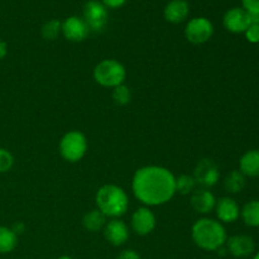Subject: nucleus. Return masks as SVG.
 Masks as SVG:
<instances>
[{
  "mask_svg": "<svg viewBox=\"0 0 259 259\" xmlns=\"http://www.w3.org/2000/svg\"><path fill=\"white\" fill-rule=\"evenodd\" d=\"M10 229H12L13 232L15 233V234L19 235V234H22L23 232H24V230H25V227H24V224H23V223L18 222V223H15V224L13 225V227L10 228Z\"/></svg>",
  "mask_w": 259,
  "mask_h": 259,
  "instance_id": "30",
  "label": "nucleus"
},
{
  "mask_svg": "<svg viewBox=\"0 0 259 259\" xmlns=\"http://www.w3.org/2000/svg\"><path fill=\"white\" fill-rule=\"evenodd\" d=\"M253 259H259V252L257 253V254L254 255V257H253Z\"/></svg>",
  "mask_w": 259,
  "mask_h": 259,
  "instance_id": "33",
  "label": "nucleus"
},
{
  "mask_svg": "<svg viewBox=\"0 0 259 259\" xmlns=\"http://www.w3.org/2000/svg\"><path fill=\"white\" fill-rule=\"evenodd\" d=\"M113 100L116 105L119 106H125L131 103L132 100V93L129 90L128 86L119 85L113 89Z\"/></svg>",
  "mask_w": 259,
  "mask_h": 259,
  "instance_id": "24",
  "label": "nucleus"
},
{
  "mask_svg": "<svg viewBox=\"0 0 259 259\" xmlns=\"http://www.w3.org/2000/svg\"><path fill=\"white\" fill-rule=\"evenodd\" d=\"M18 244V235L8 227H0V254L13 252Z\"/></svg>",
  "mask_w": 259,
  "mask_h": 259,
  "instance_id": "20",
  "label": "nucleus"
},
{
  "mask_svg": "<svg viewBox=\"0 0 259 259\" xmlns=\"http://www.w3.org/2000/svg\"><path fill=\"white\" fill-rule=\"evenodd\" d=\"M116 259H142V258H141V255L136 252V250L125 249L118 255V258Z\"/></svg>",
  "mask_w": 259,
  "mask_h": 259,
  "instance_id": "29",
  "label": "nucleus"
},
{
  "mask_svg": "<svg viewBox=\"0 0 259 259\" xmlns=\"http://www.w3.org/2000/svg\"><path fill=\"white\" fill-rule=\"evenodd\" d=\"M239 171L245 177H259V149L248 151L239 161Z\"/></svg>",
  "mask_w": 259,
  "mask_h": 259,
  "instance_id": "17",
  "label": "nucleus"
},
{
  "mask_svg": "<svg viewBox=\"0 0 259 259\" xmlns=\"http://www.w3.org/2000/svg\"><path fill=\"white\" fill-rule=\"evenodd\" d=\"M194 179L196 180V184L202 186L204 189H209V187L215 186L219 181V168L217 164L211 161V159H201L197 163L196 168L194 172Z\"/></svg>",
  "mask_w": 259,
  "mask_h": 259,
  "instance_id": "10",
  "label": "nucleus"
},
{
  "mask_svg": "<svg viewBox=\"0 0 259 259\" xmlns=\"http://www.w3.org/2000/svg\"><path fill=\"white\" fill-rule=\"evenodd\" d=\"M215 212L220 223H234L239 219L240 217V207L238 202L232 197H222L217 200L215 205Z\"/></svg>",
  "mask_w": 259,
  "mask_h": 259,
  "instance_id": "14",
  "label": "nucleus"
},
{
  "mask_svg": "<svg viewBox=\"0 0 259 259\" xmlns=\"http://www.w3.org/2000/svg\"><path fill=\"white\" fill-rule=\"evenodd\" d=\"M223 24L225 29L230 33H244L247 28L252 24L250 14L243 8H232L223 17Z\"/></svg>",
  "mask_w": 259,
  "mask_h": 259,
  "instance_id": "8",
  "label": "nucleus"
},
{
  "mask_svg": "<svg viewBox=\"0 0 259 259\" xmlns=\"http://www.w3.org/2000/svg\"><path fill=\"white\" fill-rule=\"evenodd\" d=\"M132 190L143 205L159 206L167 204L176 194V177L164 167H142L134 174Z\"/></svg>",
  "mask_w": 259,
  "mask_h": 259,
  "instance_id": "1",
  "label": "nucleus"
},
{
  "mask_svg": "<svg viewBox=\"0 0 259 259\" xmlns=\"http://www.w3.org/2000/svg\"><path fill=\"white\" fill-rule=\"evenodd\" d=\"M157 220L148 207H139L132 215V229L141 237L151 234L156 229Z\"/></svg>",
  "mask_w": 259,
  "mask_h": 259,
  "instance_id": "11",
  "label": "nucleus"
},
{
  "mask_svg": "<svg viewBox=\"0 0 259 259\" xmlns=\"http://www.w3.org/2000/svg\"><path fill=\"white\" fill-rule=\"evenodd\" d=\"M98 209L106 218L118 219L123 217L129 207L126 192L116 185H104L96 192L95 197Z\"/></svg>",
  "mask_w": 259,
  "mask_h": 259,
  "instance_id": "3",
  "label": "nucleus"
},
{
  "mask_svg": "<svg viewBox=\"0 0 259 259\" xmlns=\"http://www.w3.org/2000/svg\"><path fill=\"white\" fill-rule=\"evenodd\" d=\"M240 217L248 227L259 228V200L247 202L240 210Z\"/></svg>",
  "mask_w": 259,
  "mask_h": 259,
  "instance_id": "19",
  "label": "nucleus"
},
{
  "mask_svg": "<svg viewBox=\"0 0 259 259\" xmlns=\"http://www.w3.org/2000/svg\"><path fill=\"white\" fill-rule=\"evenodd\" d=\"M214 34V25L205 17L192 18L185 27V37L192 45H204Z\"/></svg>",
  "mask_w": 259,
  "mask_h": 259,
  "instance_id": "6",
  "label": "nucleus"
},
{
  "mask_svg": "<svg viewBox=\"0 0 259 259\" xmlns=\"http://www.w3.org/2000/svg\"><path fill=\"white\" fill-rule=\"evenodd\" d=\"M58 259H73L72 257H68V255H62V257H60Z\"/></svg>",
  "mask_w": 259,
  "mask_h": 259,
  "instance_id": "32",
  "label": "nucleus"
},
{
  "mask_svg": "<svg viewBox=\"0 0 259 259\" xmlns=\"http://www.w3.org/2000/svg\"><path fill=\"white\" fill-rule=\"evenodd\" d=\"M14 164V157L8 149L0 148V174H4L12 169Z\"/></svg>",
  "mask_w": 259,
  "mask_h": 259,
  "instance_id": "25",
  "label": "nucleus"
},
{
  "mask_svg": "<svg viewBox=\"0 0 259 259\" xmlns=\"http://www.w3.org/2000/svg\"><path fill=\"white\" fill-rule=\"evenodd\" d=\"M83 18L89 29L93 32H103L109 20L108 9L99 0H89L83 5Z\"/></svg>",
  "mask_w": 259,
  "mask_h": 259,
  "instance_id": "7",
  "label": "nucleus"
},
{
  "mask_svg": "<svg viewBox=\"0 0 259 259\" xmlns=\"http://www.w3.org/2000/svg\"><path fill=\"white\" fill-rule=\"evenodd\" d=\"M104 237L114 247L125 244L129 239V228L124 222L119 219H111L106 222L104 227Z\"/></svg>",
  "mask_w": 259,
  "mask_h": 259,
  "instance_id": "12",
  "label": "nucleus"
},
{
  "mask_svg": "<svg viewBox=\"0 0 259 259\" xmlns=\"http://www.w3.org/2000/svg\"><path fill=\"white\" fill-rule=\"evenodd\" d=\"M191 237L195 244L206 252H217L224 247L228 239L224 225L210 218L197 220L192 225Z\"/></svg>",
  "mask_w": 259,
  "mask_h": 259,
  "instance_id": "2",
  "label": "nucleus"
},
{
  "mask_svg": "<svg viewBox=\"0 0 259 259\" xmlns=\"http://www.w3.org/2000/svg\"><path fill=\"white\" fill-rule=\"evenodd\" d=\"M60 154L65 161L75 163L83 158L88 151V139L85 134L78 131L66 133L60 141Z\"/></svg>",
  "mask_w": 259,
  "mask_h": 259,
  "instance_id": "5",
  "label": "nucleus"
},
{
  "mask_svg": "<svg viewBox=\"0 0 259 259\" xmlns=\"http://www.w3.org/2000/svg\"><path fill=\"white\" fill-rule=\"evenodd\" d=\"M242 5L249 14L259 15V0H242Z\"/></svg>",
  "mask_w": 259,
  "mask_h": 259,
  "instance_id": "27",
  "label": "nucleus"
},
{
  "mask_svg": "<svg viewBox=\"0 0 259 259\" xmlns=\"http://www.w3.org/2000/svg\"><path fill=\"white\" fill-rule=\"evenodd\" d=\"M106 9H119L128 3V0H100Z\"/></svg>",
  "mask_w": 259,
  "mask_h": 259,
  "instance_id": "28",
  "label": "nucleus"
},
{
  "mask_svg": "<svg viewBox=\"0 0 259 259\" xmlns=\"http://www.w3.org/2000/svg\"><path fill=\"white\" fill-rule=\"evenodd\" d=\"M224 187L229 194H239L245 187V176L240 171H232L225 177Z\"/></svg>",
  "mask_w": 259,
  "mask_h": 259,
  "instance_id": "21",
  "label": "nucleus"
},
{
  "mask_svg": "<svg viewBox=\"0 0 259 259\" xmlns=\"http://www.w3.org/2000/svg\"><path fill=\"white\" fill-rule=\"evenodd\" d=\"M8 53V47H7V43L3 42L2 39H0V60H3V58L7 56Z\"/></svg>",
  "mask_w": 259,
  "mask_h": 259,
  "instance_id": "31",
  "label": "nucleus"
},
{
  "mask_svg": "<svg viewBox=\"0 0 259 259\" xmlns=\"http://www.w3.org/2000/svg\"><path fill=\"white\" fill-rule=\"evenodd\" d=\"M126 77V70L119 61L109 58L99 62L94 68V80L103 88L114 89L123 85Z\"/></svg>",
  "mask_w": 259,
  "mask_h": 259,
  "instance_id": "4",
  "label": "nucleus"
},
{
  "mask_svg": "<svg viewBox=\"0 0 259 259\" xmlns=\"http://www.w3.org/2000/svg\"><path fill=\"white\" fill-rule=\"evenodd\" d=\"M227 250L235 258L249 257L255 250V243L253 238L248 235H234L227 239Z\"/></svg>",
  "mask_w": 259,
  "mask_h": 259,
  "instance_id": "13",
  "label": "nucleus"
},
{
  "mask_svg": "<svg viewBox=\"0 0 259 259\" xmlns=\"http://www.w3.org/2000/svg\"><path fill=\"white\" fill-rule=\"evenodd\" d=\"M192 209L199 214H209L215 209L217 205V199L214 194L207 189L195 190L191 194V200H190Z\"/></svg>",
  "mask_w": 259,
  "mask_h": 259,
  "instance_id": "16",
  "label": "nucleus"
},
{
  "mask_svg": "<svg viewBox=\"0 0 259 259\" xmlns=\"http://www.w3.org/2000/svg\"><path fill=\"white\" fill-rule=\"evenodd\" d=\"M61 33L70 42H82L88 38L90 29L82 18L71 15L62 22Z\"/></svg>",
  "mask_w": 259,
  "mask_h": 259,
  "instance_id": "9",
  "label": "nucleus"
},
{
  "mask_svg": "<svg viewBox=\"0 0 259 259\" xmlns=\"http://www.w3.org/2000/svg\"><path fill=\"white\" fill-rule=\"evenodd\" d=\"M245 38L250 43H259V23H252L244 32Z\"/></svg>",
  "mask_w": 259,
  "mask_h": 259,
  "instance_id": "26",
  "label": "nucleus"
},
{
  "mask_svg": "<svg viewBox=\"0 0 259 259\" xmlns=\"http://www.w3.org/2000/svg\"><path fill=\"white\" fill-rule=\"evenodd\" d=\"M106 224V217L99 209L91 210L88 214H85L82 219V225L86 230L91 233L100 232L104 229Z\"/></svg>",
  "mask_w": 259,
  "mask_h": 259,
  "instance_id": "18",
  "label": "nucleus"
},
{
  "mask_svg": "<svg viewBox=\"0 0 259 259\" xmlns=\"http://www.w3.org/2000/svg\"><path fill=\"white\" fill-rule=\"evenodd\" d=\"M196 180L191 175H181L176 179V192L181 195H190L196 189Z\"/></svg>",
  "mask_w": 259,
  "mask_h": 259,
  "instance_id": "22",
  "label": "nucleus"
},
{
  "mask_svg": "<svg viewBox=\"0 0 259 259\" xmlns=\"http://www.w3.org/2000/svg\"><path fill=\"white\" fill-rule=\"evenodd\" d=\"M190 14V4L186 0H169L163 10V17L171 24L185 22Z\"/></svg>",
  "mask_w": 259,
  "mask_h": 259,
  "instance_id": "15",
  "label": "nucleus"
},
{
  "mask_svg": "<svg viewBox=\"0 0 259 259\" xmlns=\"http://www.w3.org/2000/svg\"><path fill=\"white\" fill-rule=\"evenodd\" d=\"M61 27H62V22L58 19H51L43 24L42 30V37L46 40H55L57 39L58 35L61 34Z\"/></svg>",
  "mask_w": 259,
  "mask_h": 259,
  "instance_id": "23",
  "label": "nucleus"
}]
</instances>
